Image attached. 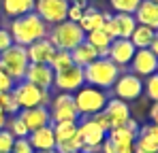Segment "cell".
Wrapping results in <instances>:
<instances>
[{"label":"cell","instance_id":"obj_4","mask_svg":"<svg viewBox=\"0 0 158 153\" xmlns=\"http://www.w3.org/2000/svg\"><path fill=\"white\" fill-rule=\"evenodd\" d=\"M73 100H75L79 119H81V117H92V115L101 113L105 108L107 100H109V94L105 89H98V87H92V85H83V87H79L73 94Z\"/></svg>","mask_w":158,"mask_h":153},{"label":"cell","instance_id":"obj_8","mask_svg":"<svg viewBox=\"0 0 158 153\" xmlns=\"http://www.w3.org/2000/svg\"><path fill=\"white\" fill-rule=\"evenodd\" d=\"M49 117H52V124H62V121H79V113L75 100H73V94H58L53 96L49 102Z\"/></svg>","mask_w":158,"mask_h":153},{"label":"cell","instance_id":"obj_24","mask_svg":"<svg viewBox=\"0 0 158 153\" xmlns=\"http://www.w3.org/2000/svg\"><path fill=\"white\" fill-rule=\"evenodd\" d=\"M71 57H73V64L79 66V68H85V66H90L96 57H98V51L94 49L90 43H79L75 49L71 51Z\"/></svg>","mask_w":158,"mask_h":153},{"label":"cell","instance_id":"obj_21","mask_svg":"<svg viewBox=\"0 0 158 153\" xmlns=\"http://www.w3.org/2000/svg\"><path fill=\"white\" fill-rule=\"evenodd\" d=\"M135 147L158 153V126L156 124H145V126L139 128V134L135 138Z\"/></svg>","mask_w":158,"mask_h":153},{"label":"cell","instance_id":"obj_15","mask_svg":"<svg viewBox=\"0 0 158 153\" xmlns=\"http://www.w3.org/2000/svg\"><path fill=\"white\" fill-rule=\"evenodd\" d=\"M103 113L107 115L111 128H120V126H124L128 119H132L131 104L124 102V100H120V98H113V96H109V100H107Z\"/></svg>","mask_w":158,"mask_h":153},{"label":"cell","instance_id":"obj_9","mask_svg":"<svg viewBox=\"0 0 158 153\" xmlns=\"http://www.w3.org/2000/svg\"><path fill=\"white\" fill-rule=\"evenodd\" d=\"M34 13L49 26L66 22L69 13V2L66 0H34Z\"/></svg>","mask_w":158,"mask_h":153},{"label":"cell","instance_id":"obj_23","mask_svg":"<svg viewBox=\"0 0 158 153\" xmlns=\"http://www.w3.org/2000/svg\"><path fill=\"white\" fill-rule=\"evenodd\" d=\"M0 6L6 17L15 19V17H22L34 11V0H0Z\"/></svg>","mask_w":158,"mask_h":153},{"label":"cell","instance_id":"obj_45","mask_svg":"<svg viewBox=\"0 0 158 153\" xmlns=\"http://www.w3.org/2000/svg\"><path fill=\"white\" fill-rule=\"evenodd\" d=\"M150 2H156V4H158V0H150Z\"/></svg>","mask_w":158,"mask_h":153},{"label":"cell","instance_id":"obj_2","mask_svg":"<svg viewBox=\"0 0 158 153\" xmlns=\"http://www.w3.org/2000/svg\"><path fill=\"white\" fill-rule=\"evenodd\" d=\"M120 73H122V68H118L109 57H96L90 66L83 68L85 85H92V87H98V89H105V92H109L113 87Z\"/></svg>","mask_w":158,"mask_h":153},{"label":"cell","instance_id":"obj_17","mask_svg":"<svg viewBox=\"0 0 158 153\" xmlns=\"http://www.w3.org/2000/svg\"><path fill=\"white\" fill-rule=\"evenodd\" d=\"M19 117H22V121L26 124V128L30 132H34L39 128H45V126L52 124V117H49V108L47 106L24 108V111H19Z\"/></svg>","mask_w":158,"mask_h":153},{"label":"cell","instance_id":"obj_7","mask_svg":"<svg viewBox=\"0 0 158 153\" xmlns=\"http://www.w3.org/2000/svg\"><path fill=\"white\" fill-rule=\"evenodd\" d=\"M111 92H113V98H120V100L131 104V102L139 100L143 96V79L132 75L131 70H126V73L122 70L120 76H118V81L113 83Z\"/></svg>","mask_w":158,"mask_h":153},{"label":"cell","instance_id":"obj_14","mask_svg":"<svg viewBox=\"0 0 158 153\" xmlns=\"http://www.w3.org/2000/svg\"><path fill=\"white\" fill-rule=\"evenodd\" d=\"M135 45L131 43V38H113L109 51H107V57L118 66V68H128L132 55H135Z\"/></svg>","mask_w":158,"mask_h":153},{"label":"cell","instance_id":"obj_30","mask_svg":"<svg viewBox=\"0 0 158 153\" xmlns=\"http://www.w3.org/2000/svg\"><path fill=\"white\" fill-rule=\"evenodd\" d=\"M143 0H109L113 13H126V15H135V11L139 9Z\"/></svg>","mask_w":158,"mask_h":153},{"label":"cell","instance_id":"obj_36","mask_svg":"<svg viewBox=\"0 0 158 153\" xmlns=\"http://www.w3.org/2000/svg\"><path fill=\"white\" fill-rule=\"evenodd\" d=\"M11 45H13V38H11L9 28H2V26H0V53L4 49H9Z\"/></svg>","mask_w":158,"mask_h":153},{"label":"cell","instance_id":"obj_28","mask_svg":"<svg viewBox=\"0 0 158 153\" xmlns=\"http://www.w3.org/2000/svg\"><path fill=\"white\" fill-rule=\"evenodd\" d=\"M6 130L15 136V138H28V134H30V130L26 128V124L22 121V117H19V113L17 115H11V117H6Z\"/></svg>","mask_w":158,"mask_h":153},{"label":"cell","instance_id":"obj_32","mask_svg":"<svg viewBox=\"0 0 158 153\" xmlns=\"http://www.w3.org/2000/svg\"><path fill=\"white\" fill-rule=\"evenodd\" d=\"M0 106H2V111H4V115H6V117H11V115H17V113H19V106H17V102H15V98H13V94H11V92L0 94Z\"/></svg>","mask_w":158,"mask_h":153},{"label":"cell","instance_id":"obj_42","mask_svg":"<svg viewBox=\"0 0 158 153\" xmlns=\"http://www.w3.org/2000/svg\"><path fill=\"white\" fill-rule=\"evenodd\" d=\"M34 153H58L56 149H52V151H34Z\"/></svg>","mask_w":158,"mask_h":153},{"label":"cell","instance_id":"obj_22","mask_svg":"<svg viewBox=\"0 0 158 153\" xmlns=\"http://www.w3.org/2000/svg\"><path fill=\"white\" fill-rule=\"evenodd\" d=\"M135 19L139 26H148L152 30H158V4L150 2V0H143L139 4V9L135 11Z\"/></svg>","mask_w":158,"mask_h":153},{"label":"cell","instance_id":"obj_39","mask_svg":"<svg viewBox=\"0 0 158 153\" xmlns=\"http://www.w3.org/2000/svg\"><path fill=\"white\" fill-rule=\"evenodd\" d=\"M148 117H150V124H156L158 126V102H152V106L148 111Z\"/></svg>","mask_w":158,"mask_h":153},{"label":"cell","instance_id":"obj_20","mask_svg":"<svg viewBox=\"0 0 158 153\" xmlns=\"http://www.w3.org/2000/svg\"><path fill=\"white\" fill-rule=\"evenodd\" d=\"M107 17H109V13L96 9V6H88V9L83 11L81 19H79V28H81L85 34H88V32H94V30H101V28H105Z\"/></svg>","mask_w":158,"mask_h":153},{"label":"cell","instance_id":"obj_1","mask_svg":"<svg viewBox=\"0 0 158 153\" xmlns=\"http://www.w3.org/2000/svg\"><path fill=\"white\" fill-rule=\"evenodd\" d=\"M9 32H11V38H13L15 45L28 47V45L41 41V38H47L49 26L32 11V13H26V15H22V17L11 19Z\"/></svg>","mask_w":158,"mask_h":153},{"label":"cell","instance_id":"obj_46","mask_svg":"<svg viewBox=\"0 0 158 153\" xmlns=\"http://www.w3.org/2000/svg\"><path fill=\"white\" fill-rule=\"evenodd\" d=\"M156 73H158V70H156Z\"/></svg>","mask_w":158,"mask_h":153},{"label":"cell","instance_id":"obj_35","mask_svg":"<svg viewBox=\"0 0 158 153\" xmlns=\"http://www.w3.org/2000/svg\"><path fill=\"white\" fill-rule=\"evenodd\" d=\"M11 153H34V149H32L28 138H15V145H13Z\"/></svg>","mask_w":158,"mask_h":153},{"label":"cell","instance_id":"obj_11","mask_svg":"<svg viewBox=\"0 0 158 153\" xmlns=\"http://www.w3.org/2000/svg\"><path fill=\"white\" fill-rule=\"evenodd\" d=\"M77 136L81 140V149H98L107 138V132L92 117H81V121H77Z\"/></svg>","mask_w":158,"mask_h":153},{"label":"cell","instance_id":"obj_18","mask_svg":"<svg viewBox=\"0 0 158 153\" xmlns=\"http://www.w3.org/2000/svg\"><path fill=\"white\" fill-rule=\"evenodd\" d=\"M26 53H28L30 64H49L52 55L56 53V47L49 43V38H41V41L28 45Z\"/></svg>","mask_w":158,"mask_h":153},{"label":"cell","instance_id":"obj_41","mask_svg":"<svg viewBox=\"0 0 158 153\" xmlns=\"http://www.w3.org/2000/svg\"><path fill=\"white\" fill-rule=\"evenodd\" d=\"M135 153H152V151H145V149H139V147H135Z\"/></svg>","mask_w":158,"mask_h":153},{"label":"cell","instance_id":"obj_37","mask_svg":"<svg viewBox=\"0 0 158 153\" xmlns=\"http://www.w3.org/2000/svg\"><path fill=\"white\" fill-rule=\"evenodd\" d=\"M13 85H15V83H13V79H11V76H9L4 70H2V68H0V94L11 92V89H13Z\"/></svg>","mask_w":158,"mask_h":153},{"label":"cell","instance_id":"obj_43","mask_svg":"<svg viewBox=\"0 0 158 153\" xmlns=\"http://www.w3.org/2000/svg\"><path fill=\"white\" fill-rule=\"evenodd\" d=\"M2 115H4V111H2V106H0V117H2Z\"/></svg>","mask_w":158,"mask_h":153},{"label":"cell","instance_id":"obj_26","mask_svg":"<svg viewBox=\"0 0 158 153\" xmlns=\"http://www.w3.org/2000/svg\"><path fill=\"white\" fill-rule=\"evenodd\" d=\"M154 34H156V30L137 24V28L132 30V34H131V43L135 45V49H150V45L154 41Z\"/></svg>","mask_w":158,"mask_h":153},{"label":"cell","instance_id":"obj_33","mask_svg":"<svg viewBox=\"0 0 158 153\" xmlns=\"http://www.w3.org/2000/svg\"><path fill=\"white\" fill-rule=\"evenodd\" d=\"M88 9V0H81V2H69V13H66V19L69 22H75L79 24L83 11Z\"/></svg>","mask_w":158,"mask_h":153},{"label":"cell","instance_id":"obj_40","mask_svg":"<svg viewBox=\"0 0 158 153\" xmlns=\"http://www.w3.org/2000/svg\"><path fill=\"white\" fill-rule=\"evenodd\" d=\"M150 51L154 53L158 57V30H156V34H154V41H152V45H150Z\"/></svg>","mask_w":158,"mask_h":153},{"label":"cell","instance_id":"obj_38","mask_svg":"<svg viewBox=\"0 0 158 153\" xmlns=\"http://www.w3.org/2000/svg\"><path fill=\"white\" fill-rule=\"evenodd\" d=\"M92 119H94L98 126L103 128L105 132H109V130H111V124H109V119H107V115L103 113V111H101V113H96V115H92Z\"/></svg>","mask_w":158,"mask_h":153},{"label":"cell","instance_id":"obj_31","mask_svg":"<svg viewBox=\"0 0 158 153\" xmlns=\"http://www.w3.org/2000/svg\"><path fill=\"white\" fill-rule=\"evenodd\" d=\"M143 94L148 96L150 102H158V73L143 79Z\"/></svg>","mask_w":158,"mask_h":153},{"label":"cell","instance_id":"obj_5","mask_svg":"<svg viewBox=\"0 0 158 153\" xmlns=\"http://www.w3.org/2000/svg\"><path fill=\"white\" fill-rule=\"evenodd\" d=\"M11 94H13V98L17 102L19 111L34 108V106H49V102H52L49 89H41V87H36V85H32L28 81H17L13 85Z\"/></svg>","mask_w":158,"mask_h":153},{"label":"cell","instance_id":"obj_44","mask_svg":"<svg viewBox=\"0 0 158 153\" xmlns=\"http://www.w3.org/2000/svg\"><path fill=\"white\" fill-rule=\"evenodd\" d=\"M66 2H81V0H66Z\"/></svg>","mask_w":158,"mask_h":153},{"label":"cell","instance_id":"obj_27","mask_svg":"<svg viewBox=\"0 0 158 153\" xmlns=\"http://www.w3.org/2000/svg\"><path fill=\"white\" fill-rule=\"evenodd\" d=\"M52 128H53L56 143H62V140H69V138L77 136V121H62V124H52Z\"/></svg>","mask_w":158,"mask_h":153},{"label":"cell","instance_id":"obj_6","mask_svg":"<svg viewBox=\"0 0 158 153\" xmlns=\"http://www.w3.org/2000/svg\"><path fill=\"white\" fill-rule=\"evenodd\" d=\"M28 64H30V60H28L26 47H22V45H15L13 43L9 49H4L0 53V68L13 79V83L24 81Z\"/></svg>","mask_w":158,"mask_h":153},{"label":"cell","instance_id":"obj_34","mask_svg":"<svg viewBox=\"0 0 158 153\" xmlns=\"http://www.w3.org/2000/svg\"><path fill=\"white\" fill-rule=\"evenodd\" d=\"M13 145H15V136H13L6 128L0 130V153H11Z\"/></svg>","mask_w":158,"mask_h":153},{"label":"cell","instance_id":"obj_10","mask_svg":"<svg viewBox=\"0 0 158 153\" xmlns=\"http://www.w3.org/2000/svg\"><path fill=\"white\" fill-rule=\"evenodd\" d=\"M85 85V75L83 68H79L75 64H71L69 68H62L53 75V87L62 94H75L79 87Z\"/></svg>","mask_w":158,"mask_h":153},{"label":"cell","instance_id":"obj_29","mask_svg":"<svg viewBox=\"0 0 158 153\" xmlns=\"http://www.w3.org/2000/svg\"><path fill=\"white\" fill-rule=\"evenodd\" d=\"M71 64H73L71 51H60V49H56V53L52 55V60H49V68H52L53 73H58V70H62V68H69Z\"/></svg>","mask_w":158,"mask_h":153},{"label":"cell","instance_id":"obj_16","mask_svg":"<svg viewBox=\"0 0 158 153\" xmlns=\"http://www.w3.org/2000/svg\"><path fill=\"white\" fill-rule=\"evenodd\" d=\"M53 73L49 68V64H28L24 81L41 87V89H52L53 87Z\"/></svg>","mask_w":158,"mask_h":153},{"label":"cell","instance_id":"obj_19","mask_svg":"<svg viewBox=\"0 0 158 153\" xmlns=\"http://www.w3.org/2000/svg\"><path fill=\"white\" fill-rule=\"evenodd\" d=\"M28 140H30V145H32L34 151H52V149H56V136H53L52 124L45 126V128H39L34 132H30L28 134Z\"/></svg>","mask_w":158,"mask_h":153},{"label":"cell","instance_id":"obj_13","mask_svg":"<svg viewBox=\"0 0 158 153\" xmlns=\"http://www.w3.org/2000/svg\"><path fill=\"white\" fill-rule=\"evenodd\" d=\"M132 75H137L139 79H148L150 75H156L158 70V57L150 49H137L132 55L131 64H128Z\"/></svg>","mask_w":158,"mask_h":153},{"label":"cell","instance_id":"obj_12","mask_svg":"<svg viewBox=\"0 0 158 153\" xmlns=\"http://www.w3.org/2000/svg\"><path fill=\"white\" fill-rule=\"evenodd\" d=\"M135 28H137L135 15H126V13H109L105 22V32L111 38H131Z\"/></svg>","mask_w":158,"mask_h":153},{"label":"cell","instance_id":"obj_25","mask_svg":"<svg viewBox=\"0 0 158 153\" xmlns=\"http://www.w3.org/2000/svg\"><path fill=\"white\" fill-rule=\"evenodd\" d=\"M111 41H113V38L105 32V28H101V30H94V32H88V34H85V43H90L94 49L98 51V57H107V51H109Z\"/></svg>","mask_w":158,"mask_h":153},{"label":"cell","instance_id":"obj_3","mask_svg":"<svg viewBox=\"0 0 158 153\" xmlns=\"http://www.w3.org/2000/svg\"><path fill=\"white\" fill-rule=\"evenodd\" d=\"M47 38L56 49L60 51H73L79 43L85 41V32L79 28V24L75 22H62V24H56L49 28L47 32Z\"/></svg>","mask_w":158,"mask_h":153}]
</instances>
